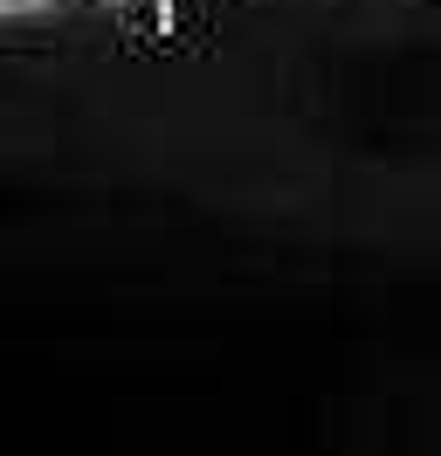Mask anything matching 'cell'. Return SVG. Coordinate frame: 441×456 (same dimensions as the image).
Returning a JSON list of instances; mask_svg holds the SVG:
<instances>
[{
	"instance_id": "7a4b0ae2",
	"label": "cell",
	"mask_w": 441,
	"mask_h": 456,
	"mask_svg": "<svg viewBox=\"0 0 441 456\" xmlns=\"http://www.w3.org/2000/svg\"><path fill=\"white\" fill-rule=\"evenodd\" d=\"M21 7H35V0H21Z\"/></svg>"
},
{
	"instance_id": "6da1fadb",
	"label": "cell",
	"mask_w": 441,
	"mask_h": 456,
	"mask_svg": "<svg viewBox=\"0 0 441 456\" xmlns=\"http://www.w3.org/2000/svg\"><path fill=\"white\" fill-rule=\"evenodd\" d=\"M14 7H21V0H0V14H14Z\"/></svg>"
}]
</instances>
